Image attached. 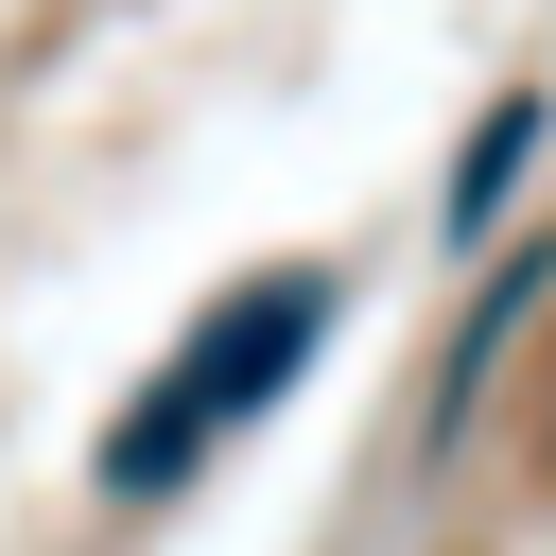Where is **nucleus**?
Here are the masks:
<instances>
[{
    "label": "nucleus",
    "mask_w": 556,
    "mask_h": 556,
    "mask_svg": "<svg viewBox=\"0 0 556 556\" xmlns=\"http://www.w3.org/2000/svg\"><path fill=\"white\" fill-rule=\"evenodd\" d=\"M313 330H330V278L295 261V278H243V295H208V330L174 348V400L226 434V417H261L295 365H313Z\"/></svg>",
    "instance_id": "1"
},
{
    "label": "nucleus",
    "mask_w": 556,
    "mask_h": 556,
    "mask_svg": "<svg viewBox=\"0 0 556 556\" xmlns=\"http://www.w3.org/2000/svg\"><path fill=\"white\" fill-rule=\"evenodd\" d=\"M539 139H556V104H539V87H504V104L469 122V156H452V243H486V226H504V191L539 174Z\"/></svg>",
    "instance_id": "2"
},
{
    "label": "nucleus",
    "mask_w": 556,
    "mask_h": 556,
    "mask_svg": "<svg viewBox=\"0 0 556 556\" xmlns=\"http://www.w3.org/2000/svg\"><path fill=\"white\" fill-rule=\"evenodd\" d=\"M191 452H208V417H191V400L156 382V400H139V417L104 434V504H174V486H191Z\"/></svg>",
    "instance_id": "3"
}]
</instances>
